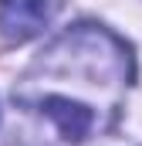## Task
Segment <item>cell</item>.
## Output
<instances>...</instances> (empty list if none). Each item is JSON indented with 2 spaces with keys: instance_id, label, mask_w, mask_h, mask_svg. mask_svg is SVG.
Masks as SVG:
<instances>
[{
  "instance_id": "7a4b0ae2",
  "label": "cell",
  "mask_w": 142,
  "mask_h": 146,
  "mask_svg": "<svg viewBox=\"0 0 142 146\" xmlns=\"http://www.w3.org/2000/svg\"><path fill=\"white\" fill-rule=\"evenodd\" d=\"M41 112L74 143L85 139L91 133V126H95V112L88 106H81V102H74V99H68V95H47L41 102Z\"/></svg>"
},
{
  "instance_id": "6da1fadb",
  "label": "cell",
  "mask_w": 142,
  "mask_h": 146,
  "mask_svg": "<svg viewBox=\"0 0 142 146\" xmlns=\"http://www.w3.org/2000/svg\"><path fill=\"white\" fill-rule=\"evenodd\" d=\"M64 7V0H0V34L10 44L37 37Z\"/></svg>"
}]
</instances>
